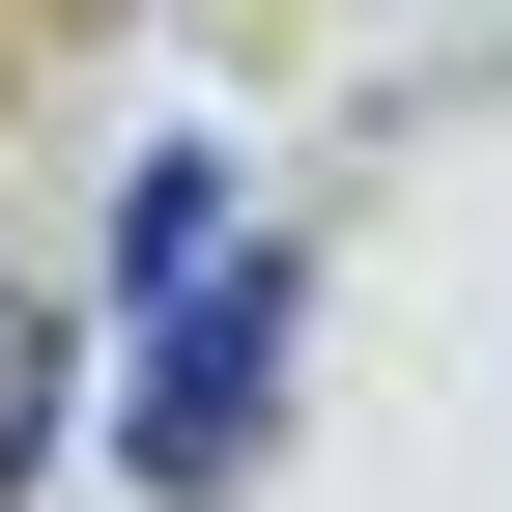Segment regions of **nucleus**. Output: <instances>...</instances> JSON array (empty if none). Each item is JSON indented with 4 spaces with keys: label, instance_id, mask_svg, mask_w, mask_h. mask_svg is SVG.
<instances>
[{
    "label": "nucleus",
    "instance_id": "1",
    "mask_svg": "<svg viewBox=\"0 0 512 512\" xmlns=\"http://www.w3.org/2000/svg\"><path fill=\"white\" fill-rule=\"evenodd\" d=\"M256 427H285V256H200V285H171V370H143V484H228Z\"/></svg>",
    "mask_w": 512,
    "mask_h": 512
},
{
    "label": "nucleus",
    "instance_id": "2",
    "mask_svg": "<svg viewBox=\"0 0 512 512\" xmlns=\"http://www.w3.org/2000/svg\"><path fill=\"white\" fill-rule=\"evenodd\" d=\"M57 370H86V342H57V285H0V512L57 484Z\"/></svg>",
    "mask_w": 512,
    "mask_h": 512
}]
</instances>
